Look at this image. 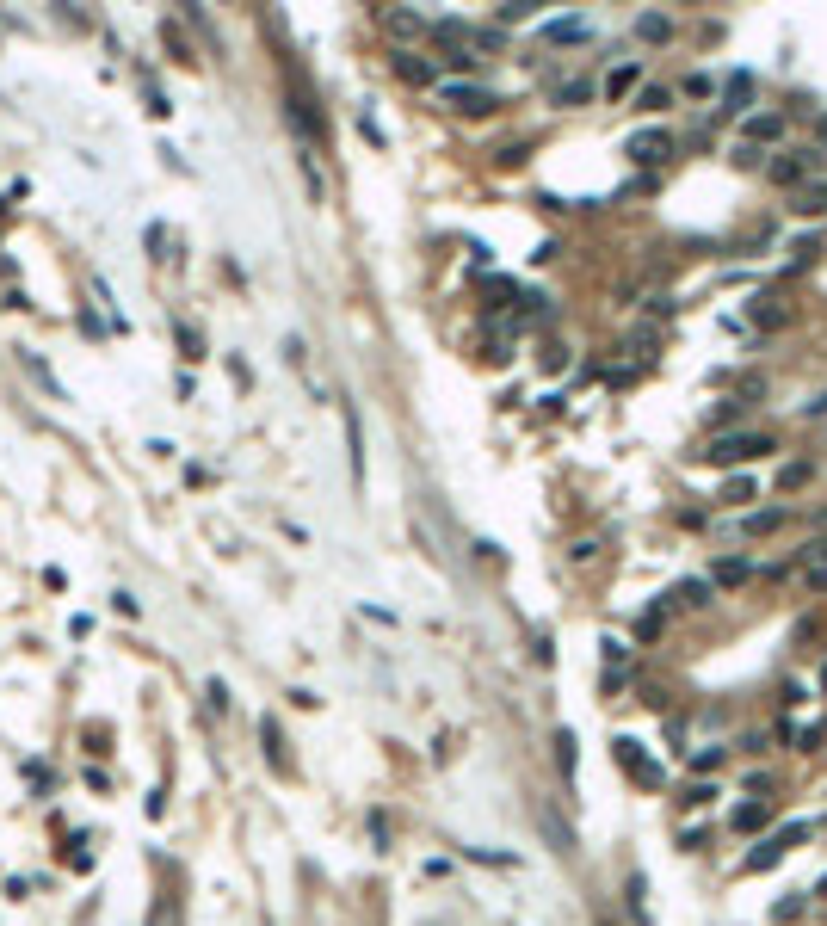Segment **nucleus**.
<instances>
[{"label": "nucleus", "instance_id": "nucleus-1", "mask_svg": "<svg viewBox=\"0 0 827 926\" xmlns=\"http://www.w3.org/2000/svg\"><path fill=\"white\" fill-rule=\"evenodd\" d=\"M772 439L766 433H716L710 439V463H747V457H766Z\"/></svg>", "mask_w": 827, "mask_h": 926}, {"label": "nucleus", "instance_id": "nucleus-2", "mask_svg": "<svg viewBox=\"0 0 827 926\" xmlns=\"http://www.w3.org/2000/svg\"><path fill=\"white\" fill-rule=\"evenodd\" d=\"M766 173H772V186H803V180H815V173H821V149H790Z\"/></svg>", "mask_w": 827, "mask_h": 926}, {"label": "nucleus", "instance_id": "nucleus-3", "mask_svg": "<svg viewBox=\"0 0 827 926\" xmlns=\"http://www.w3.org/2000/svg\"><path fill=\"white\" fill-rule=\"evenodd\" d=\"M803 834H809V822H784L766 846H753V852H747V871H772V865L784 859V846H797Z\"/></svg>", "mask_w": 827, "mask_h": 926}, {"label": "nucleus", "instance_id": "nucleus-4", "mask_svg": "<svg viewBox=\"0 0 827 926\" xmlns=\"http://www.w3.org/2000/svg\"><path fill=\"white\" fill-rule=\"evenodd\" d=\"M439 99L451 105V112H470V118H482V112H494V105H500L488 87H470V81H445V87H439Z\"/></svg>", "mask_w": 827, "mask_h": 926}, {"label": "nucleus", "instance_id": "nucleus-5", "mask_svg": "<svg viewBox=\"0 0 827 926\" xmlns=\"http://www.w3.org/2000/svg\"><path fill=\"white\" fill-rule=\"evenodd\" d=\"M667 155H673V136H667V130H642V136H630V161L655 167V161H667Z\"/></svg>", "mask_w": 827, "mask_h": 926}, {"label": "nucleus", "instance_id": "nucleus-6", "mask_svg": "<svg viewBox=\"0 0 827 926\" xmlns=\"http://www.w3.org/2000/svg\"><path fill=\"white\" fill-rule=\"evenodd\" d=\"M611 747H618V760L630 766V778H636V785H661V766H649V760H642V741H611Z\"/></svg>", "mask_w": 827, "mask_h": 926}, {"label": "nucleus", "instance_id": "nucleus-7", "mask_svg": "<svg viewBox=\"0 0 827 926\" xmlns=\"http://www.w3.org/2000/svg\"><path fill=\"white\" fill-rule=\"evenodd\" d=\"M797 217H827V180H803V192H797Z\"/></svg>", "mask_w": 827, "mask_h": 926}, {"label": "nucleus", "instance_id": "nucleus-8", "mask_svg": "<svg viewBox=\"0 0 827 926\" xmlns=\"http://www.w3.org/2000/svg\"><path fill=\"white\" fill-rule=\"evenodd\" d=\"M753 575V562L747 556H729V562H716V575H710V587H741Z\"/></svg>", "mask_w": 827, "mask_h": 926}, {"label": "nucleus", "instance_id": "nucleus-9", "mask_svg": "<svg viewBox=\"0 0 827 926\" xmlns=\"http://www.w3.org/2000/svg\"><path fill=\"white\" fill-rule=\"evenodd\" d=\"M747 136H753V142H778V136H784V118H778V112H753V118H747Z\"/></svg>", "mask_w": 827, "mask_h": 926}, {"label": "nucleus", "instance_id": "nucleus-10", "mask_svg": "<svg viewBox=\"0 0 827 926\" xmlns=\"http://www.w3.org/2000/svg\"><path fill=\"white\" fill-rule=\"evenodd\" d=\"M636 38L667 44V38H673V19H667V13H642V19H636Z\"/></svg>", "mask_w": 827, "mask_h": 926}, {"label": "nucleus", "instance_id": "nucleus-11", "mask_svg": "<svg viewBox=\"0 0 827 926\" xmlns=\"http://www.w3.org/2000/svg\"><path fill=\"white\" fill-rule=\"evenodd\" d=\"M395 75L414 81V87H426V81H433V62H420V56H395Z\"/></svg>", "mask_w": 827, "mask_h": 926}, {"label": "nucleus", "instance_id": "nucleus-12", "mask_svg": "<svg viewBox=\"0 0 827 926\" xmlns=\"http://www.w3.org/2000/svg\"><path fill=\"white\" fill-rule=\"evenodd\" d=\"M636 87V62H624V68H611V75H605V99H624Z\"/></svg>", "mask_w": 827, "mask_h": 926}, {"label": "nucleus", "instance_id": "nucleus-13", "mask_svg": "<svg viewBox=\"0 0 827 926\" xmlns=\"http://www.w3.org/2000/svg\"><path fill=\"white\" fill-rule=\"evenodd\" d=\"M383 25L395 31V38H420V31H426V19H420V13H383Z\"/></svg>", "mask_w": 827, "mask_h": 926}, {"label": "nucleus", "instance_id": "nucleus-14", "mask_svg": "<svg viewBox=\"0 0 827 926\" xmlns=\"http://www.w3.org/2000/svg\"><path fill=\"white\" fill-rule=\"evenodd\" d=\"M784 519H790L784 507H760V513H747V531H753V538H760V531H778Z\"/></svg>", "mask_w": 827, "mask_h": 926}, {"label": "nucleus", "instance_id": "nucleus-15", "mask_svg": "<svg viewBox=\"0 0 827 926\" xmlns=\"http://www.w3.org/2000/svg\"><path fill=\"white\" fill-rule=\"evenodd\" d=\"M550 38H556V44H581V38H587V19H556Z\"/></svg>", "mask_w": 827, "mask_h": 926}, {"label": "nucleus", "instance_id": "nucleus-16", "mask_svg": "<svg viewBox=\"0 0 827 926\" xmlns=\"http://www.w3.org/2000/svg\"><path fill=\"white\" fill-rule=\"evenodd\" d=\"M679 605H710V581H679Z\"/></svg>", "mask_w": 827, "mask_h": 926}, {"label": "nucleus", "instance_id": "nucleus-17", "mask_svg": "<svg viewBox=\"0 0 827 926\" xmlns=\"http://www.w3.org/2000/svg\"><path fill=\"white\" fill-rule=\"evenodd\" d=\"M747 99H753V75H729V112H741Z\"/></svg>", "mask_w": 827, "mask_h": 926}, {"label": "nucleus", "instance_id": "nucleus-18", "mask_svg": "<svg viewBox=\"0 0 827 926\" xmlns=\"http://www.w3.org/2000/svg\"><path fill=\"white\" fill-rule=\"evenodd\" d=\"M636 105H642V112H661V105H673V93H667V87H642Z\"/></svg>", "mask_w": 827, "mask_h": 926}, {"label": "nucleus", "instance_id": "nucleus-19", "mask_svg": "<svg viewBox=\"0 0 827 926\" xmlns=\"http://www.w3.org/2000/svg\"><path fill=\"white\" fill-rule=\"evenodd\" d=\"M766 822V803H741L735 809V828H760Z\"/></svg>", "mask_w": 827, "mask_h": 926}, {"label": "nucleus", "instance_id": "nucleus-20", "mask_svg": "<svg viewBox=\"0 0 827 926\" xmlns=\"http://www.w3.org/2000/svg\"><path fill=\"white\" fill-rule=\"evenodd\" d=\"M809 482V463H784L778 470V488H803Z\"/></svg>", "mask_w": 827, "mask_h": 926}, {"label": "nucleus", "instance_id": "nucleus-21", "mask_svg": "<svg viewBox=\"0 0 827 926\" xmlns=\"http://www.w3.org/2000/svg\"><path fill=\"white\" fill-rule=\"evenodd\" d=\"M260 735H266V754H272V766L284 772V747H278V723H260Z\"/></svg>", "mask_w": 827, "mask_h": 926}, {"label": "nucleus", "instance_id": "nucleus-22", "mask_svg": "<svg viewBox=\"0 0 827 926\" xmlns=\"http://www.w3.org/2000/svg\"><path fill=\"white\" fill-rule=\"evenodd\" d=\"M556 766H562V772H574V735H568V729L556 735Z\"/></svg>", "mask_w": 827, "mask_h": 926}, {"label": "nucleus", "instance_id": "nucleus-23", "mask_svg": "<svg viewBox=\"0 0 827 926\" xmlns=\"http://www.w3.org/2000/svg\"><path fill=\"white\" fill-rule=\"evenodd\" d=\"M537 13V0H507V7H500V19H531Z\"/></svg>", "mask_w": 827, "mask_h": 926}, {"label": "nucleus", "instance_id": "nucleus-24", "mask_svg": "<svg viewBox=\"0 0 827 926\" xmlns=\"http://www.w3.org/2000/svg\"><path fill=\"white\" fill-rule=\"evenodd\" d=\"M747 494H753V482H747V476H735V482L723 488V501H747Z\"/></svg>", "mask_w": 827, "mask_h": 926}, {"label": "nucleus", "instance_id": "nucleus-25", "mask_svg": "<svg viewBox=\"0 0 827 926\" xmlns=\"http://www.w3.org/2000/svg\"><path fill=\"white\" fill-rule=\"evenodd\" d=\"M821 686H827V673H821Z\"/></svg>", "mask_w": 827, "mask_h": 926}]
</instances>
